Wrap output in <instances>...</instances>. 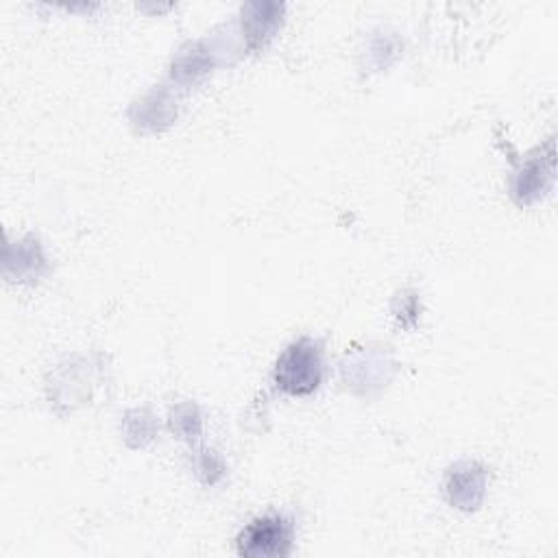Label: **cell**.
<instances>
[{
	"label": "cell",
	"instance_id": "1",
	"mask_svg": "<svg viewBox=\"0 0 558 558\" xmlns=\"http://www.w3.org/2000/svg\"><path fill=\"white\" fill-rule=\"evenodd\" d=\"M323 379V353L320 347L301 338L292 342L275 366V384L288 395H310L318 388Z\"/></svg>",
	"mask_w": 558,
	"mask_h": 558
},
{
	"label": "cell",
	"instance_id": "2",
	"mask_svg": "<svg viewBox=\"0 0 558 558\" xmlns=\"http://www.w3.org/2000/svg\"><path fill=\"white\" fill-rule=\"evenodd\" d=\"M292 545V525L279 514L251 521L238 536L240 556H286Z\"/></svg>",
	"mask_w": 558,
	"mask_h": 558
},
{
	"label": "cell",
	"instance_id": "3",
	"mask_svg": "<svg viewBox=\"0 0 558 558\" xmlns=\"http://www.w3.org/2000/svg\"><path fill=\"white\" fill-rule=\"evenodd\" d=\"M447 493L451 504L458 508H475L484 495V471L475 469L473 464L456 466L451 469L449 480H447Z\"/></svg>",
	"mask_w": 558,
	"mask_h": 558
},
{
	"label": "cell",
	"instance_id": "4",
	"mask_svg": "<svg viewBox=\"0 0 558 558\" xmlns=\"http://www.w3.org/2000/svg\"><path fill=\"white\" fill-rule=\"evenodd\" d=\"M545 179H551V166L543 170V163H530L525 172H521V181L517 183V194H523L527 198V194H536L538 190H545Z\"/></svg>",
	"mask_w": 558,
	"mask_h": 558
}]
</instances>
